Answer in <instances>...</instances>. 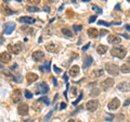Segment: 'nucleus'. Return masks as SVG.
<instances>
[{"instance_id":"nucleus-4","label":"nucleus","mask_w":130,"mask_h":122,"mask_svg":"<svg viewBox=\"0 0 130 122\" xmlns=\"http://www.w3.org/2000/svg\"><path fill=\"white\" fill-rule=\"evenodd\" d=\"M98 107H99V100L96 99H91L86 104V108L89 111H95Z\"/></svg>"},{"instance_id":"nucleus-1","label":"nucleus","mask_w":130,"mask_h":122,"mask_svg":"<svg viewBox=\"0 0 130 122\" xmlns=\"http://www.w3.org/2000/svg\"><path fill=\"white\" fill-rule=\"evenodd\" d=\"M111 54L112 56L114 57H117V58H119V59H124L125 57H126V54H127V51H126V49L124 47H114L111 49Z\"/></svg>"},{"instance_id":"nucleus-48","label":"nucleus","mask_w":130,"mask_h":122,"mask_svg":"<svg viewBox=\"0 0 130 122\" xmlns=\"http://www.w3.org/2000/svg\"><path fill=\"white\" fill-rule=\"evenodd\" d=\"M125 28H126L127 31H130V25H126V26H125Z\"/></svg>"},{"instance_id":"nucleus-36","label":"nucleus","mask_w":130,"mask_h":122,"mask_svg":"<svg viewBox=\"0 0 130 122\" xmlns=\"http://www.w3.org/2000/svg\"><path fill=\"white\" fill-rule=\"evenodd\" d=\"M81 30H83V26H81V25H74V31L79 32Z\"/></svg>"},{"instance_id":"nucleus-28","label":"nucleus","mask_w":130,"mask_h":122,"mask_svg":"<svg viewBox=\"0 0 130 122\" xmlns=\"http://www.w3.org/2000/svg\"><path fill=\"white\" fill-rule=\"evenodd\" d=\"M83 98H84V94H83V93H80V95L78 96V98H77L75 101H73V106H77V105H78V103H79V101L83 99Z\"/></svg>"},{"instance_id":"nucleus-21","label":"nucleus","mask_w":130,"mask_h":122,"mask_svg":"<svg viewBox=\"0 0 130 122\" xmlns=\"http://www.w3.org/2000/svg\"><path fill=\"white\" fill-rule=\"evenodd\" d=\"M96 51H98V54H100V55H104L105 52L107 51V46H105V45H100V46H98Z\"/></svg>"},{"instance_id":"nucleus-38","label":"nucleus","mask_w":130,"mask_h":122,"mask_svg":"<svg viewBox=\"0 0 130 122\" xmlns=\"http://www.w3.org/2000/svg\"><path fill=\"white\" fill-rule=\"evenodd\" d=\"M52 112H53V111H50V112H49V113H48V115H47L46 117H44V121H48L49 119H50V118H51V116H52Z\"/></svg>"},{"instance_id":"nucleus-37","label":"nucleus","mask_w":130,"mask_h":122,"mask_svg":"<svg viewBox=\"0 0 130 122\" xmlns=\"http://www.w3.org/2000/svg\"><path fill=\"white\" fill-rule=\"evenodd\" d=\"M95 20H96V15H92V17H90V19H89V23L95 22Z\"/></svg>"},{"instance_id":"nucleus-7","label":"nucleus","mask_w":130,"mask_h":122,"mask_svg":"<svg viewBox=\"0 0 130 122\" xmlns=\"http://www.w3.org/2000/svg\"><path fill=\"white\" fill-rule=\"evenodd\" d=\"M31 58L34 61H36V62H40V61H42L44 59V54L41 50H37V51L32 52Z\"/></svg>"},{"instance_id":"nucleus-31","label":"nucleus","mask_w":130,"mask_h":122,"mask_svg":"<svg viewBox=\"0 0 130 122\" xmlns=\"http://www.w3.org/2000/svg\"><path fill=\"white\" fill-rule=\"evenodd\" d=\"M5 13L6 14H8V15H10V14H14V13H16V12L15 11H12L11 9H10V8H5Z\"/></svg>"},{"instance_id":"nucleus-41","label":"nucleus","mask_w":130,"mask_h":122,"mask_svg":"<svg viewBox=\"0 0 130 122\" xmlns=\"http://www.w3.org/2000/svg\"><path fill=\"white\" fill-rule=\"evenodd\" d=\"M71 93H72V95H76V88L74 87V88H72V91H71Z\"/></svg>"},{"instance_id":"nucleus-22","label":"nucleus","mask_w":130,"mask_h":122,"mask_svg":"<svg viewBox=\"0 0 130 122\" xmlns=\"http://www.w3.org/2000/svg\"><path fill=\"white\" fill-rule=\"evenodd\" d=\"M50 66H51V62H46L43 66H40L39 67V70L40 71H43V72H49L50 71Z\"/></svg>"},{"instance_id":"nucleus-27","label":"nucleus","mask_w":130,"mask_h":122,"mask_svg":"<svg viewBox=\"0 0 130 122\" xmlns=\"http://www.w3.org/2000/svg\"><path fill=\"white\" fill-rule=\"evenodd\" d=\"M91 9H92L93 11L98 12V13H100V14H101V13H102V12H103V11H102V9H101V8H99V7H98V6H95V5H92V6H91Z\"/></svg>"},{"instance_id":"nucleus-24","label":"nucleus","mask_w":130,"mask_h":122,"mask_svg":"<svg viewBox=\"0 0 130 122\" xmlns=\"http://www.w3.org/2000/svg\"><path fill=\"white\" fill-rule=\"evenodd\" d=\"M62 33H63V35L67 36V37H70V38L73 37V33L68 30V28H62Z\"/></svg>"},{"instance_id":"nucleus-17","label":"nucleus","mask_w":130,"mask_h":122,"mask_svg":"<svg viewBox=\"0 0 130 122\" xmlns=\"http://www.w3.org/2000/svg\"><path fill=\"white\" fill-rule=\"evenodd\" d=\"M19 22L21 23H26V24H32L36 22V20L34 18H30V17H22L19 19Z\"/></svg>"},{"instance_id":"nucleus-30","label":"nucleus","mask_w":130,"mask_h":122,"mask_svg":"<svg viewBox=\"0 0 130 122\" xmlns=\"http://www.w3.org/2000/svg\"><path fill=\"white\" fill-rule=\"evenodd\" d=\"M27 11H29V12H37V11H39V9L37 7L29 6V7H27Z\"/></svg>"},{"instance_id":"nucleus-15","label":"nucleus","mask_w":130,"mask_h":122,"mask_svg":"<svg viewBox=\"0 0 130 122\" xmlns=\"http://www.w3.org/2000/svg\"><path fill=\"white\" fill-rule=\"evenodd\" d=\"M107 42H108V44L115 45V44H119L121 42V39H120V37H118V36L111 34V35H108V37H107Z\"/></svg>"},{"instance_id":"nucleus-45","label":"nucleus","mask_w":130,"mask_h":122,"mask_svg":"<svg viewBox=\"0 0 130 122\" xmlns=\"http://www.w3.org/2000/svg\"><path fill=\"white\" fill-rule=\"evenodd\" d=\"M43 10L49 13V12H50V8H49V7H44V8H43Z\"/></svg>"},{"instance_id":"nucleus-32","label":"nucleus","mask_w":130,"mask_h":122,"mask_svg":"<svg viewBox=\"0 0 130 122\" xmlns=\"http://www.w3.org/2000/svg\"><path fill=\"white\" fill-rule=\"evenodd\" d=\"M13 80L15 81L16 83H21V80H22V76H21V74H16V75H14V78H13Z\"/></svg>"},{"instance_id":"nucleus-2","label":"nucleus","mask_w":130,"mask_h":122,"mask_svg":"<svg viewBox=\"0 0 130 122\" xmlns=\"http://www.w3.org/2000/svg\"><path fill=\"white\" fill-rule=\"evenodd\" d=\"M105 70L108 72V74L116 76V75H118V73H119V67L112 62H107V63H105Z\"/></svg>"},{"instance_id":"nucleus-40","label":"nucleus","mask_w":130,"mask_h":122,"mask_svg":"<svg viewBox=\"0 0 130 122\" xmlns=\"http://www.w3.org/2000/svg\"><path fill=\"white\" fill-rule=\"evenodd\" d=\"M90 45H91V44H87V45H86V46H85V47H83V50H84V51H85V50H87L88 48L90 47Z\"/></svg>"},{"instance_id":"nucleus-9","label":"nucleus","mask_w":130,"mask_h":122,"mask_svg":"<svg viewBox=\"0 0 130 122\" xmlns=\"http://www.w3.org/2000/svg\"><path fill=\"white\" fill-rule=\"evenodd\" d=\"M119 106H120V100L118 98H114V99H112L108 103L107 107H108L109 110H116V109L118 108Z\"/></svg>"},{"instance_id":"nucleus-16","label":"nucleus","mask_w":130,"mask_h":122,"mask_svg":"<svg viewBox=\"0 0 130 122\" xmlns=\"http://www.w3.org/2000/svg\"><path fill=\"white\" fill-rule=\"evenodd\" d=\"M26 80H27V82L28 83H34L36 80H38V75L36 74V73H31V72H29V73H27L26 74Z\"/></svg>"},{"instance_id":"nucleus-12","label":"nucleus","mask_w":130,"mask_h":122,"mask_svg":"<svg viewBox=\"0 0 130 122\" xmlns=\"http://www.w3.org/2000/svg\"><path fill=\"white\" fill-rule=\"evenodd\" d=\"M46 50L51 52V54H54V52H58L59 51V46L54 43H48L46 45Z\"/></svg>"},{"instance_id":"nucleus-6","label":"nucleus","mask_w":130,"mask_h":122,"mask_svg":"<svg viewBox=\"0 0 130 122\" xmlns=\"http://www.w3.org/2000/svg\"><path fill=\"white\" fill-rule=\"evenodd\" d=\"M12 100H13V103H20V101L22 100V92L21 89L16 88L13 91L12 93Z\"/></svg>"},{"instance_id":"nucleus-23","label":"nucleus","mask_w":130,"mask_h":122,"mask_svg":"<svg viewBox=\"0 0 130 122\" xmlns=\"http://www.w3.org/2000/svg\"><path fill=\"white\" fill-rule=\"evenodd\" d=\"M120 71L123 73H129L130 72V66L129 64H123V66L120 67Z\"/></svg>"},{"instance_id":"nucleus-49","label":"nucleus","mask_w":130,"mask_h":122,"mask_svg":"<svg viewBox=\"0 0 130 122\" xmlns=\"http://www.w3.org/2000/svg\"><path fill=\"white\" fill-rule=\"evenodd\" d=\"M68 122H75V121L73 120V119H71V120H68Z\"/></svg>"},{"instance_id":"nucleus-44","label":"nucleus","mask_w":130,"mask_h":122,"mask_svg":"<svg viewBox=\"0 0 130 122\" xmlns=\"http://www.w3.org/2000/svg\"><path fill=\"white\" fill-rule=\"evenodd\" d=\"M63 79H64V81H65V82H67V80H68V78H67V74H66V73H65V74L63 75Z\"/></svg>"},{"instance_id":"nucleus-50","label":"nucleus","mask_w":130,"mask_h":122,"mask_svg":"<svg viewBox=\"0 0 130 122\" xmlns=\"http://www.w3.org/2000/svg\"><path fill=\"white\" fill-rule=\"evenodd\" d=\"M128 1H129V2H130V0H128Z\"/></svg>"},{"instance_id":"nucleus-39","label":"nucleus","mask_w":130,"mask_h":122,"mask_svg":"<svg viewBox=\"0 0 130 122\" xmlns=\"http://www.w3.org/2000/svg\"><path fill=\"white\" fill-rule=\"evenodd\" d=\"M53 70H54V72H55V73H58V74H59V73H61V69H59L56 66H54V67H53Z\"/></svg>"},{"instance_id":"nucleus-20","label":"nucleus","mask_w":130,"mask_h":122,"mask_svg":"<svg viewBox=\"0 0 130 122\" xmlns=\"http://www.w3.org/2000/svg\"><path fill=\"white\" fill-rule=\"evenodd\" d=\"M93 62V59L91 56H87L85 58V61H84V64H83V68L84 69H87L89 66H91V63Z\"/></svg>"},{"instance_id":"nucleus-8","label":"nucleus","mask_w":130,"mask_h":122,"mask_svg":"<svg viewBox=\"0 0 130 122\" xmlns=\"http://www.w3.org/2000/svg\"><path fill=\"white\" fill-rule=\"evenodd\" d=\"M49 92V86L46 82H41L39 83V85L37 86V93L38 94H46Z\"/></svg>"},{"instance_id":"nucleus-13","label":"nucleus","mask_w":130,"mask_h":122,"mask_svg":"<svg viewBox=\"0 0 130 122\" xmlns=\"http://www.w3.org/2000/svg\"><path fill=\"white\" fill-rule=\"evenodd\" d=\"M117 88L119 89L120 92L126 93V92H130V83L128 82H121L117 85Z\"/></svg>"},{"instance_id":"nucleus-46","label":"nucleus","mask_w":130,"mask_h":122,"mask_svg":"<svg viewBox=\"0 0 130 122\" xmlns=\"http://www.w3.org/2000/svg\"><path fill=\"white\" fill-rule=\"evenodd\" d=\"M52 80H53V84H54V85H58V82H56V80H55L54 78H52Z\"/></svg>"},{"instance_id":"nucleus-43","label":"nucleus","mask_w":130,"mask_h":122,"mask_svg":"<svg viewBox=\"0 0 130 122\" xmlns=\"http://www.w3.org/2000/svg\"><path fill=\"white\" fill-rule=\"evenodd\" d=\"M105 34H107V32H106V31H104V30L100 32V36H102V35H105Z\"/></svg>"},{"instance_id":"nucleus-11","label":"nucleus","mask_w":130,"mask_h":122,"mask_svg":"<svg viewBox=\"0 0 130 122\" xmlns=\"http://www.w3.org/2000/svg\"><path fill=\"white\" fill-rule=\"evenodd\" d=\"M28 105L26 104H21L18 107V113L20 116H26L27 113H28Z\"/></svg>"},{"instance_id":"nucleus-14","label":"nucleus","mask_w":130,"mask_h":122,"mask_svg":"<svg viewBox=\"0 0 130 122\" xmlns=\"http://www.w3.org/2000/svg\"><path fill=\"white\" fill-rule=\"evenodd\" d=\"M0 61H1L2 63H8L11 61V55L9 54V52H1L0 54Z\"/></svg>"},{"instance_id":"nucleus-29","label":"nucleus","mask_w":130,"mask_h":122,"mask_svg":"<svg viewBox=\"0 0 130 122\" xmlns=\"http://www.w3.org/2000/svg\"><path fill=\"white\" fill-rule=\"evenodd\" d=\"M93 75L96 76V78L103 75V70H102V69H100V70H94V72H93Z\"/></svg>"},{"instance_id":"nucleus-10","label":"nucleus","mask_w":130,"mask_h":122,"mask_svg":"<svg viewBox=\"0 0 130 122\" xmlns=\"http://www.w3.org/2000/svg\"><path fill=\"white\" fill-rule=\"evenodd\" d=\"M101 85V87H102L104 91H106L107 88H109V87H112L113 85H114V80L112 79V78H107L106 80H104L102 83L100 84Z\"/></svg>"},{"instance_id":"nucleus-35","label":"nucleus","mask_w":130,"mask_h":122,"mask_svg":"<svg viewBox=\"0 0 130 122\" xmlns=\"http://www.w3.org/2000/svg\"><path fill=\"white\" fill-rule=\"evenodd\" d=\"M98 24H99V25H104V26H109L111 25V23H107V22H104V21H99Z\"/></svg>"},{"instance_id":"nucleus-5","label":"nucleus","mask_w":130,"mask_h":122,"mask_svg":"<svg viewBox=\"0 0 130 122\" xmlns=\"http://www.w3.org/2000/svg\"><path fill=\"white\" fill-rule=\"evenodd\" d=\"M3 33H5L6 35H9L11 34L12 32L14 31V28H15V23L13 22H7L5 23V25H3Z\"/></svg>"},{"instance_id":"nucleus-34","label":"nucleus","mask_w":130,"mask_h":122,"mask_svg":"<svg viewBox=\"0 0 130 122\" xmlns=\"http://www.w3.org/2000/svg\"><path fill=\"white\" fill-rule=\"evenodd\" d=\"M24 94H25V97H26V98H28V99L32 98V94H31L29 91H25V93H24Z\"/></svg>"},{"instance_id":"nucleus-19","label":"nucleus","mask_w":130,"mask_h":122,"mask_svg":"<svg viewBox=\"0 0 130 122\" xmlns=\"http://www.w3.org/2000/svg\"><path fill=\"white\" fill-rule=\"evenodd\" d=\"M87 33H88V35L90 36V37H92V38H95V37H98V36H99V31H98L96 28H93V27L89 28Z\"/></svg>"},{"instance_id":"nucleus-47","label":"nucleus","mask_w":130,"mask_h":122,"mask_svg":"<svg viewBox=\"0 0 130 122\" xmlns=\"http://www.w3.org/2000/svg\"><path fill=\"white\" fill-rule=\"evenodd\" d=\"M129 103H130V100H127V101H125V105H124V106H125V107H126V106H128V105H129Z\"/></svg>"},{"instance_id":"nucleus-3","label":"nucleus","mask_w":130,"mask_h":122,"mask_svg":"<svg viewBox=\"0 0 130 122\" xmlns=\"http://www.w3.org/2000/svg\"><path fill=\"white\" fill-rule=\"evenodd\" d=\"M8 50H9L11 54H13V55H19L20 52H21L22 50V44H15V45H9L8 46Z\"/></svg>"},{"instance_id":"nucleus-42","label":"nucleus","mask_w":130,"mask_h":122,"mask_svg":"<svg viewBox=\"0 0 130 122\" xmlns=\"http://www.w3.org/2000/svg\"><path fill=\"white\" fill-rule=\"evenodd\" d=\"M64 108H66V104H65V103H62V104H61L60 109H64Z\"/></svg>"},{"instance_id":"nucleus-25","label":"nucleus","mask_w":130,"mask_h":122,"mask_svg":"<svg viewBox=\"0 0 130 122\" xmlns=\"http://www.w3.org/2000/svg\"><path fill=\"white\" fill-rule=\"evenodd\" d=\"M99 94H100V88H96V87L92 88V91L90 92V96L91 97H95V96H98Z\"/></svg>"},{"instance_id":"nucleus-18","label":"nucleus","mask_w":130,"mask_h":122,"mask_svg":"<svg viewBox=\"0 0 130 122\" xmlns=\"http://www.w3.org/2000/svg\"><path fill=\"white\" fill-rule=\"evenodd\" d=\"M79 70H80V68L78 66H73L71 69H70V75L73 76V78H75V76H77L79 74Z\"/></svg>"},{"instance_id":"nucleus-33","label":"nucleus","mask_w":130,"mask_h":122,"mask_svg":"<svg viewBox=\"0 0 130 122\" xmlns=\"http://www.w3.org/2000/svg\"><path fill=\"white\" fill-rule=\"evenodd\" d=\"M114 118H115V116H114V115H111V113H108V115L105 117V120H106V121H113V120H114Z\"/></svg>"},{"instance_id":"nucleus-26","label":"nucleus","mask_w":130,"mask_h":122,"mask_svg":"<svg viewBox=\"0 0 130 122\" xmlns=\"http://www.w3.org/2000/svg\"><path fill=\"white\" fill-rule=\"evenodd\" d=\"M38 101H40V103H44L47 106L50 105V100H49V98L47 96H43V97H40V98L38 99Z\"/></svg>"}]
</instances>
